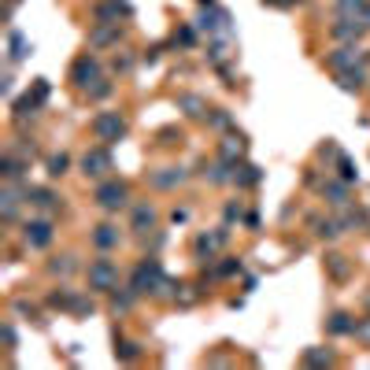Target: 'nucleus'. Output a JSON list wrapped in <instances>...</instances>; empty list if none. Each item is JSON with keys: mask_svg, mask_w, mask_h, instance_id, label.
Masks as SVG:
<instances>
[{"mask_svg": "<svg viewBox=\"0 0 370 370\" xmlns=\"http://www.w3.org/2000/svg\"><path fill=\"white\" fill-rule=\"evenodd\" d=\"M89 130H92V137H97L100 144H115V141L126 137L130 126H126V118L118 115V111H100V115H92Z\"/></svg>", "mask_w": 370, "mask_h": 370, "instance_id": "f257e3e1", "label": "nucleus"}, {"mask_svg": "<svg viewBox=\"0 0 370 370\" xmlns=\"http://www.w3.org/2000/svg\"><path fill=\"white\" fill-rule=\"evenodd\" d=\"M92 200H97L100 211H123L130 204V185L126 181H118V178H108V181H100L97 185V193H92Z\"/></svg>", "mask_w": 370, "mask_h": 370, "instance_id": "f03ea898", "label": "nucleus"}, {"mask_svg": "<svg viewBox=\"0 0 370 370\" xmlns=\"http://www.w3.org/2000/svg\"><path fill=\"white\" fill-rule=\"evenodd\" d=\"M89 293H111V289H118V267L108 259V256H97L89 263Z\"/></svg>", "mask_w": 370, "mask_h": 370, "instance_id": "7ed1b4c3", "label": "nucleus"}, {"mask_svg": "<svg viewBox=\"0 0 370 370\" xmlns=\"http://www.w3.org/2000/svg\"><path fill=\"white\" fill-rule=\"evenodd\" d=\"M100 60L97 56H89V52H82L74 63H71V82L78 85V89H89L92 82H100Z\"/></svg>", "mask_w": 370, "mask_h": 370, "instance_id": "20e7f679", "label": "nucleus"}, {"mask_svg": "<svg viewBox=\"0 0 370 370\" xmlns=\"http://www.w3.org/2000/svg\"><path fill=\"white\" fill-rule=\"evenodd\" d=\"M56 241V226H52L48 219H30L22 226V245L26 248H48Z\"/></svg>", "mask_w": 370, "mask_h": 370, "instance_id": "39448f33", "label": "nucleus"}, {"mask_svg": "<svg viewBox=\"0 0 370 370\" xmlns=\"http://www.w3.org/2000/svg\"><path fill=\"white\" fill-rule=\"evenodd\" d=\"M123 37H126V26H123V22H92V30H89V48L123 45Z\"/></svg>", "mask_w": 370, "mask_h": 370, "instance_id": "423d86ee", "label": "nucleus"}, {"mask_svg": "<svg viewBox=\"0 0 370 370\" xmlns=\"http://www.w3.org/2000/svg\"><path fill=\"white\" fill-rule=\"evenodd\" d=\"M226 241H230V226H219V230H211V233H200V237H196V241H193V252L200 256V263H207V259L215 256Z\"/></svg>", "mask_w": 370, "mask_h": 370, "instance_id": "0eeeda50", "label": "nucleus"}, {"mask_svg": "<svg viewBox=\"0 0 370 370\" xmlns=\"http://www.w3.org/2000/svg\"><path fill=\"white\" fill-rule=\"evenodd\" d=\"M22 200H26V185L8 181V189L0 193V215H4V222H15V219H19Z\"/></svg>", "mask_w": 370, "mask_h": 370, "instance_id": "6e6552de", "label": "nucleus"}, {"mask_svg": "<svg viewBox=\"0 0 370 370\" xmlns=\"http://www.w3.org/2000/svg\"><path fill=\"white\" fill-rule=\"evenodd\" d=\"M134 15V8L126 4V0H97L92 4V19L97 22H118V19H130Z\"/></svg>", "mask_w": 370, "mask_h": 370, "instance_id": "1a4fd4ad", "label": "nucleus"}, {"mask_svg": "<svg viewBox=\"0 0 370 370\" xmlns=\"http://www.w3.org/2000/svg\"><path fill=\"white\" fill-rule=\"evenodd\" d=\"M185 178H189V170L185 167H160V170H149V185L152 189H178V185H185Z\"/></svg>", "mask_w": 370, "mask_h": 370, "instance_id": "9d476101", "label": "nucleus"}, {"mask_svg": "<svg viewBox=\"0 0 370 370\" xmlns=\"http://www.w3.org/2000/svg\"><path fill=\"white\" fill-rule=\"evenodd\" d=\"M363 34H366V22L363 19H337L334 26H329V37L341 41V45H355Z\"/></svg>", "mask_w": 370, "mask_h": 370, "instance_id": "9b49d317", "label": "nucleus"}, {"mask_svg": "<svg viewBox=\"0 0 370 370\" xmlns=\"http://www.w3.org/2000/svg\"><path fill=\"white\" fill-rule=\"evenodd\" d=\"M82 170H85V178L108 174V170H111V152H108V144H100V149H89V152L82 156Z\"/></svg>", "mask_w": 370, "mask_h": 370, "instance_id": "f8f14e48", "label": "nucleus"}, {"mask_svg": "<svg viewBox=\"0 0 370 370\" xmlns=\"http://www.w3.org/2000/svg\"><path fill=\"white\" fill-rule=\"evenodd\" d=\"M355 63H363V56H359V48H355V45H341V48H334V52H326V67L334 71V74L355 67Z\"/></svg>", "mask_w": 370, "mask_h": 370, "instance_id": "ddd939ff", "label": "nucleus"}, {"mask_svg": "<svg viewBox=\"0 0 370 370\" xmlns=\"http://www.w3.org/2000/svg\"><path fill=\"white\" fill-rule=\"evenodd\" d=\"M319 193L326 196V204H329V207H348V204H352V196H348V181H345V178H341V181H334V178L322 181V185H319Z\"/></svg>", "mask_w": 370, "mask_h": 370, "instance_id": "4468645a", "label": "nucleus"}, {"mask_svg": "<svg viewBox=\"0 0 370 370\" xmlns=\"http://www.w3.org/2000/svg\"><path fill=\"white\" fill-rule=\"evenodd\" d=\"M334 82L345 89V92H363V89H366V71H363V63H355V67H348V71H337Z\"/></svg>", "mask_w": 370, "mask_h": 370, "instance_id": "2eb2a0df", "label": "nucleus"}, {"mask_svg": "<svg viewBox=\"0 0 370 370\" xmlns=\"http://www.w3.org/2000/svg\"><path fill=\"white\" fill-rule=\"evenodd\" d=\"M26 204L41 207V211H52V207H60V196L52 189H45V185H26Z\"/></svg>", "mask_w": 370, "mask_h": 370, "instance_id": "dca6fc26", "label": "nucleus"}, {"mask_svg": "<svg viewBox=\"0 0 370 370\" xmlns=\"http://www.w3.org/2000/svg\"><path fill=\"white\" fill-rule=\"evenodd\" d=\"M118 241H123V237H118V226H111V222H100V226L92 230V248H97V252H111V248H118Z\"/></svg>", "mask_w": 370, "mask_h": 370, "instance_id": "f3484780", "label": "nucleus"}, {"mask_svg": "<svg viewBox=\"0 0 370 370\" xmlns=\"http://www.w3.org/2000/svg\"><path fill=\"white\" fill-rule=\"evenodd\" d=\"M130 230L134 233H149V230H156V207L152 204H137L134 207V215H130Z\"/></svg>", "mask_w": 370, "mask_h": 370, "instance_id": "a211bd4d", "label": "nucleus"}, {"mask_svg": "<svg viewBox=\"0 0 370 370\" xmlns=\"http://www.w3.org/2000/svg\"><path fill=\"white\" fill-rule=\"evenodd\" d=\"M178 111H185L189 118H207V100L200 92H181L178 97Z\"/></svg>", "mask_w": 370, "mask_h": 370, "instance_id": "6ab92c4d", "label": "nucleus"}, {"mask_svg": "<svg viewBox=\"0 0 370 370\" xmlns=\"http://www.w3.org/2000/svg\"><path fill=\"white\" fill-rule=\"evenodd\" d=\"M26 167H30V163L8 149V152H4V163H0V178H4V181H22V170H26Z\"/></svg>", "mask_w": 370, "mask_h": 370, "instance_id": "aec40b11", "label": "nucleus"}, {"mask_svg": "<svg viewBox=\"0 0 370 370\" xmlns=\"http://www.w3.org/2000/svg\"><path fill=\"white\" fill-rule=\"evenodd\" d=\"M245 149H248V141H245V134H230L226 141L219 144V156L222 160H230V163H241V156H245Z\"/></svg>", "mask_w": 370, "mask_h": 370, "instance_id": "412c9836", "label": "nucleus"}, {"mask_svg": "<svg viewBox=\"0 0 370 370\" xmlns=\"http://www.w3.org/2000/svg\"><path fill=\"white\" fill-rule=\"evenodd\" d=\"M326 274L334 278V282H345V278L352 274V259L341 256V252H329L326 256Z\"/></svg>", "mask_w": 370, "mask_h": 370, "instance_id": "4be33fe9", "label": "nucleus"}, {"mask_svg": "<svg viewBox=\"0 0 370 370\" xmlns=\"http://www.w3.org/2000/svg\"><path fill=\"white\" fill-rule=\"evenodd\" d=\"M337 222H341V230H355V226H366V222H370V211H366V207H341Z\"/></svg>", "mask_w": 370, "mask_h": 370, "instance_id": "5701e85b", "label": "nucleus"}, {"mask_svg": "<svg viewBox=\"0 0 370 370\" xmlns=\"http://www.w3.org/2000/svg\"><path fill=\"white\" fill-rule=\"evenodd\" d=\"M233 181L241 185V189H252V185H259V181H263V170H259L256 163H237Z\"/></svg>", "mask_w": 370, "mask_h": 370, "instance_id": "b1692460", "label": "nucleus"}, {"mask_svg": "<svg viewBox=\"0 0 370 370\" xmlns=\"http://www.w3.org/2000/svg\"><path fill=\"white\" fill-rule=\"evenodd\" d=\"M303 366H334L337 363V355H334V348H303Z\"/></svg>", "mask_w": 370, "mask_h": 370, "instance_id": "393cba45", "label": "nucleus"}, {"mask_svg": "<svg viewBox=\"0 0 370 370\" xmlns=\"http://www.w3.org/2000/svg\"><path fill=\"white\" fill-rule=\"evenodd\" d=\"M134 303H137V293H134V289H111V311H118V315H126L130 308H134Z\"/></svg>", "mask_w": 370, "mask_h": 370, "instance_id": "a878e982", "label": "nucleus"}, {"mask_svg": "<svg viewBox=\"0 0 370 370\" xmlns=\"http://www.w3.org/2000/svg\"><path fill=\"white\" fill-rule=\"evenodd\" d=\"M311 226H315V237H322V241H337L345 233L337 219H311Z\"/></svg>", "mask_w": 370, "mask_h": 370, "instance_id": "bb28decb", "label": "nucleus"}, {"mask_svg": "<svg viewBox=\"0 0 370 370\" xmlns=\"http://www.w3.org/2000/svg\"><path fill=\"white\" fill-rule=\"evenodd\" d=\"M366 8V0H334V15L337 19H359Z\"/></svg>", "mask_w": 370, "mask_h": 370, "instance_id": "cd10ccee", "label": "nucleus"}, {"mask_svg": "<svg viewBox=\"0 0 370 370\" xmlns=\"http://www.w3.org/2000/svg\"><path fill=\"white\" fill-rule=\"evenodd\" d=\"M115 359L118 363H137L141 359V345H137V341H123V337H118L115 341Z\"/></svg>", "mask_w": 370, "mask_h": 370, "instance_id": "c85d7f7f", "label": "nucleus"}, {"mask_svg": "<svg viewBox=\"0 0 370 370\" xmlns=\"http://www.w3.org/2000/svg\"><path fill=\"white\" fill-rule=\"evenodd\" d=\"M8 45H11V63L26 60V56H30V52H34V45L26 41V37H22L19 30H11V34H8Z\"/></svg>", "mask_w": 370, "mask_h": 370, "instance_id": "c756f323", "label": "nucleus"}, {"mask_svg": "<svg viewBox=\"0 0 370 370\" xmlns=\"http://www.w3.org/2000/svg\"><path fill=\"white\" fill-rule=\"evenodd\" d=\"M326 329H329V334H334V337H341V334H355V322H352V315L337 311V315H329Z\"/></svg>", "mask_w": 370, "mask_h": 370, "instance_id": "7c9ffc66", "label": "nucleus"}, {"mask_svg": "<svg viewBox=\"0 0 370 370\" xmlns=\"http://www.w3.org/2000/svg\"><path fill=\"white\" fill-rule=\"evenodd\" d=\"M74 303H78L74 289H60V293L48 296V308H56V311H74Z\"/></svg>", "mask_w": 370, "mask_h": 370, "instance_id": "2f4dec72", "label": "nucleus"}, {"mask_svg": "<svg viewBox=\"0 0 370 370\" xmlns=\"http://www.w3.org/2000/svg\"><path fill=\"white\" fill-rule=\"evenodd\" d=\"M111 92H115V82H111V78H100V82H92V85L85 89V97H89V100H108Z\"/></svg>", "mask_w": 370, "mask_h": 370, "instance_id": "473e14b6", "label": "nucleus"}, {"mask_svg": "<svg viewBox=\"0 0 370 370\" xmlns=\"http://www.w3.org/2000/svg\"><path fill=\"white\" fill-rule=\"evenodd\" d=\"M337 174H341V178H345V181L352 185V181H359V167H355V163L348 160V156L341 152V156H337Z\"/></svg>", "mask_w": 370, "mask_h": 370, "instance_id": "72a5a7b5", "label": "nucleus"}, {"mask_svg": "<svg viewBox=\"0 0 370 370\" xmlns=\"http://www.w3.org/2000/svg\"><path fill=\"white\" fill-rule=\"evenodd\" d=\"M67 167H71V156L67 152L48 156V178H63V174H67Z\"/></svg>", "mask_w": 370, "mask_h": 370, "instance_id": "f704fd0d", "label": "nucleus"}, {"mask_svg": "<svg viewBox=\"0 0 370 370\" xmlns=\"http://www.w3.org/2000/svg\"><path fill=\"white\" fill-rule=\"evenodd\" d=\"M74 267H78V263H74V256H56V259L48 263V274H71Z\"/></svg>", "mask_w": 370, "mask_h": 370, "instance_id": "c9c22d12", "label": "nucleus"}, {"mask_svg": "<svg viewBox=\"0 0 370 370\" xmlns=\"http://www.w3.org/2000/svg\"><path fill=\"white\" fill-rule=\"evenodd\" d=\"M207 123L215 126V130H230V126H233V118H230V111L215 108V111H207Z\"/></svg>", "mask_w": 370, "mask_h": 370, "instance_id": "e433bc0d", "label": "nucleus"}, {"mask_svg": "<svg viewBox=\"0 0 370 370\" xmlns=\"http://www.w3.org/2000/svg\"><path fill=\"white\" fill-rule=\"evenodd\" d=\"M134 56H130V52H118V56H115V63H111V71L115 74H130V71H134Z\"/></svg>", "mask_w": 370, "mask_h": 370, "instance_id": "4c0bfd02", "label": "nucleus"}, {"mask_svg": "<svg viewBox=\"0 0 370 370\" xmlns=\"http://www.w3.org/2000/svg\"><path fill=\"white\" fill-rule=\"evenodd\" d=\"M0 337H4L8 352H15V345H19V337H15V326H11V322H4V326H0Z\"/></svg>", "mask_w": 370, "mask_h": 370, "instance_id": "58836bf2", "label": "nucleus"}, {"mask_svg": "<svg viewBox=\"0 0 370 370\" xmlns=\"http://www.w3.org/2000/svg\"><path fill=\"white\" fill-rule=\"evenodd\" d=\"M92 311H97V308H92V300H85V296H78V303H74V319H85V315H92Z\"/></svg>", "mask_w": 370, "mask_h": 370, "instance_id": "ea45409f", "label": "nucleus"}, {"mask_svg": "<svg viewBox=\"0 0 370 370\" xmlns=\"http://www.w3.org/2000/svg\"><path fill=\"white\" fill-rule=\"evenodd\" d=\"M15 311H19V315H30V319H34L37 326H45V319H41V315H37V308H34V303H26V300H19V303H15Z\"/></svg>", "mask_w": 370, "mask_h": 370, "instance_id": "a19ab883", "label": "nucleus"}, {"mask_svg": "<svg viewBox=\"0 0 370 370\" xmlns=\"http://www.w3.org/2000/svg\"><path fill=\"white\" fill-rule=\"evenodd\" d=\"M196 41V34H193V26H181V30L174 34V45H193Z\"/></svg>", "mask_w": 370, "mask_h": 370, "instance_id": "79ce46f5", "label": "nucleus"}, {"mask_svg": "<svg viewBox=\"0 0 370 370\" xmlns=\"http://www.w3.org/2000/svg\"><path fill=\"white\" fill-rule=\"evenodd\" d=\"M219 274H222V278H233V274H241V259H226V263H222V267H219Z\"/></svg>", "mask_w": 370, "mask_h": 370, "instance_id": "37998d69", "label": "nucleus"}, {"mask_svg": "<svg viewBox=\"0 0 370 370\" xmlns=\"http://www.w3.org/2000/svg\"><path fill=\"white\" fill-rule=\"evenodd\" d=\"M355 337L363 341V345H370V319H363V322H355Z\"/></svg>", "mask_w": 370, "mask_h": 370, "instance_id": "c03bdc74", "label": "nucleus"}, {"mask_svg": "<svg viewBox=\"0 0 370 370\" xmlns=\"http://www.w3.org/2000/svg\"><path fill=\"white\" fill-rule=\"evenodd\" d=\"M241 215H245V207H241V204H226V222H237Z\"/></svg>", "mask_w": 370, "mask_h": 370, "instance_id": "a18cd8bd", "label": "nucleus"}, {"mask_svg": "<svg viewBox=\"0 0 370 370\" xmlns=\"http://www.w3.org/2000/svg\"><path fill=\"white\" fill-rule=\"evenodd\" d=\"M160 52H163V45H152L149 52H144V63H156V60H160Z\"/></svg>", "mask_w": 370, "mask_h": 370, "instance_id": "49530a36", "label": "nucleus"}, {"mask_svg": "<svg viewBox=\"0 0 370 370\" xmlns=\"http://www.w3.org/2000/svg\"><path fill=\"white\" fill-rule=\"evenodd\" d=\"M263 4H267V8H293L296 0H263Z\"/></svg>", "mask_w": 370, "mask_h": 370, "instance_id": "de8ad7c7", "label": "nucleus"}, {"mask_svg": "<svg viewBox=\"0 0 370 370\" xmlns=\"http://www.w3.org/2000/svg\"><path fill=\"white\" fill-rule=\"evenodd\" d=\"M363 22H366V30H370V0H366V8H363V15H359Z\"/></svg>", "mask_w": 370, "mask_h": 370, "instance_id": "09e8293b", "label": "nucleus"}, {"mask_svg": "<svg viewBox=\"0 0 370 370\" xmlns=\"http://www.w3.org/2000/svg\"><path fill=\"white\" fill-rule=\"evenodd\" d=\"M366 308H370V293H366Z\"/></svg>", "mask_w": 370, "mask_h": 370, "instance_id": "8fccbe9b", "label": "nucleus"}, {"mask_svg": "<svg viewBox=\"0 0 370 370\" xmlns=\"http://www.w3.org/2000/svg\"><path fill=\"white\" fill-rule=\"evenodd\" d=\"M296 4H308V0H296Z\"/></svg>", "mask_w": 370, "mask_h": 370, "instance_id": "3c124183", "label": "nucleus"}, {"mask_svg": "<svg viewBox=\"0 0 370 370\" xmlns=\"http://www.w3.org/2000/svg\"><path fill=\"white\" fill-rule=\"evenodd\" d=\"M11 4H19V0H11Z\"/></svg>", "mask_w": 370, "mask_h": 370, "instance_id": "603ef678", "label": "nucleus"}]
</instances>
